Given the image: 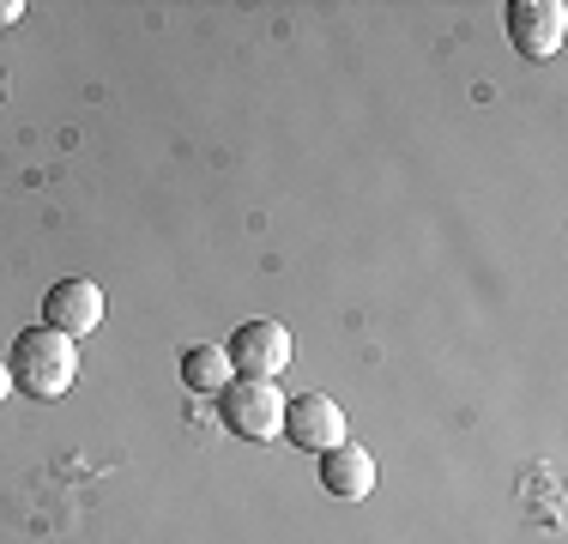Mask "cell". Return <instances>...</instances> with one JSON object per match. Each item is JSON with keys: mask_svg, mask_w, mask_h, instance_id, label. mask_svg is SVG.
Listing matches in <instances>:
<instances>
[{"mask_svg": "<svg viewBox=\"0 0 568 544\" xmlns=\"http://www.w3.org/2000/svg\"><path fill=\"white\" fill-rule=\"evenodd\" d=\"M284 435H291V447H308V454L339 447L345 442L339 400H327V393H296V400H284Z\"/></svg>", "mask_w": 568, "mask_h": 544, "instance_id": "5", "label": "cell"}, {"mask_svg": "<svg viewBox=\"0 0 568 544\" xmlns=\"http://www.w3.org/2000/svg\"><path fill=\"white\" fill-rule=\"evenodd\" d=\"M321 490H327V496H339V502H363V496H369V490H375L369 447H357V442L327 447V454H321Z\"/></svg>", "mask_w": 568, "mask_h": 544, "instance_id": "7", "label": "cell"}, {"mask_svg": "<svg viewBox=\"0 0 568 544\" xmlns=\"http://www.w3.org/2000/svg\"><path fill=\"white\" fill-rule=\"evenodd\" d=\"M24 19V0H0V24H19Z\"/></svg>", "mask_w": 568, "mask_h": 544, "instance_id": "9", "label": "cell"}, {"mask_svg": "<svg viewBox=\"0 0 568 544\" xmlns=\"http://www.w3.org/2000/svg\"><path fill=\"white\" fill-rule=\"evenodd\" d=\"M98 321H103V291L91 279H61V284H49V296H43V326H55V333L67 339H85V333H98Z\"/></svg>", "mask_w": 568, "mask_h": 544, "instance_id": "6", "label": "cell"}, {"mask_svg": "<svg viewBox=\"0 0 568 544\" xmlns=\"http://www.w3.org/2000/svg\"><path fill=\"white\" fill-rule=\"evenodd\" d=\"M7 393H12V375H7V370H0V400H7Z\"/></svg>", "mask_w": 568, "mask_h": 544, "instance_id": "10", "label": "cell"}, {"mask_svg": "<svg viewBox=\"0 0 568 544\" xmlns=\"http://www.w3.org/2000/svg\"><path fill=\"white\" fill-rule=\"evenodd\" d=\"M0 91H7V79H0Z\"/></svg>", "mask_w": 568, "mask_h": 544, "instance_id": "11", "label": "cell"}, {"mask_svg": "<svg viewBox=\"0 0 568 544\" xmlns=\"http://www.w3.org/2000/svg\"><path fill=\"white\" fill-rule=\"evenodd\" d=\"M224 357H230V370H236V375L273 381L284 363L296 357V339H291V326H284V321H242L236 333H230Z\"/></svg>", "mask_w": 568, "mask_h": 544, "instance_id": "3", "label": "cell"}, {"mask_svg": "<svg viewBox=\"0 0 568 544\" xmlns=\"http://www.w3.org/2000/svg\"><path fill=\"white\" fill-rule=\"evenodd\" d=\"M568 37V7L562 0H514L508 7V43L520 61H550Z\"/></svg>", "mask_w": 568, "mask_h": 544, "instance_id": "4", "label": "cell"}, {"mask_svg": "<svg viewBox=\"0 0 568 544\" xmlns=\"http://www.w3.org/2000/svg\"><path fill=\"white\" fill-rule=\"evenodd\" d=\"M219 417H224L230 435H242V442H278V435H284V393H278V381L230 375V387L219 393Z\"/></svg>", "mask_w": 568, "mask_h": 544, "instance_id": "2", "label": "cell"}, {"mask_svg": "<svg viewBox=\"0 0 568 544\" xmlns=\"http://www.w3.org/2000/svg\"><path fill=\"white\" fill-rule=\"evenodd\" d=\"M7 375L24 400H67V387L79 381V339L55 333V326H24L12 339Z\"/></svg>", "mask_w": 568, "mask_h": 544, "instance_id": "1", "label": "cell"}, {"mask_svg": "<svg viewBox=\"0 0 568 544\" xmlns=\"http://www.w3.org/2000/svg\"><path fill=\"white\" fill-rule=\"evenodd\" d=\"M230 357H224V345H187L182 351V381L194 393H212V400H219V393L230 387Z\"/></svg>", "mask_w": 568, "mask_h": 544, "instance_id": "8", "label": "cell"}]
</instances>
